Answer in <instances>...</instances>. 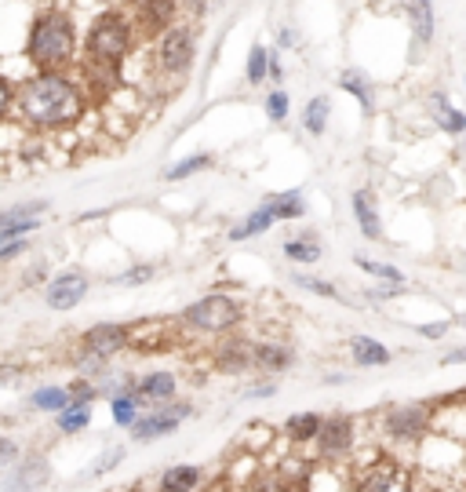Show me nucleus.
<instances>
[{
	"instance_id": "1",
	"label": "nucleus",
	"mask_w": 466,
	"mask_h": 492,
	"mask_svg": "<svg viewBox=\"0 0 466 492\" xmlns=\"http://www.w3.org/2000/svg\"><path fill=\"white\" fill-rule=\"evenodd\" d=\"M15 114L30 128H69L84 114V91L69 73H33L15 91Z\"/></svg>"
},
{
	"instance_id": "2",
	"label": "nucleus",
	"mask_w": 466,
	"mask_h": 492,
	"mask_svg": "<svg viewBox=\"0 0 466 492\" xmlns=\"http://www.w3.org/2000/svg\"><path fill=\"white\" fill-rule=\"evenodd\" d=\"M73 51H77V33H73V19L66 12L51 8L33 19L26 55L41 73H62V66L73 62Z\"/></svg>"
},
{
	"instance_id": "3",
	"label": "nucleus",
	"mask_w": 466,
	"mask_h": 492,
	"mask_svg": "<svg viewBox=\"0 0 466 492\" xmlns=\"http://www.w3.org/2000/svg\"><path fill=\"white\" fill-rule=\"evenodd\" d=\"M132 26L135 23L128 19V12H117V8L103 12L87 30V55H91V62H99L110 73H117L121 62L128 59V51H132Z\"/></svg>"
},
{
	"instance_id": "4",
	"label": "nucleus",
	"mask_w": 466,
	"mask_h": 492,
	"mask_svg": "<svg viewBox=\"0 0 466 492\" xmlns=\"http://www.w3.org/2000/svg\"><path fill=\"white\" fill-rule=\"evenodd\" d=\"M237 321H241V303L230 300V295H205V300H197L182 311V325L194 332H205V336L226 332Z\"/></svg>"
},
{
	"instance_id": "5",
	"label": "nucleus",
	"mask_w": 466,
	"mask_h": 492,
	"mask_svg": "<svg viewBox=\"0 0 466 492\" xmlns=\"http://www.w3.org/2000/svg\"><path fill=\"white\" fill-rule=\"evenodd\" d=\"M194 55H197V44H194V30L175 23L160 41H157V66L168 73V77H178L194 66Z\"/></svg>"
},
{
	"instance_id": "6",
	"label": "nucleus",
	"mask_w": 466,
	"mask_h": 492,
	"mask_svg": "<svg viewBox=\"0 0 466 492\" xmlns=\"http://www.w3.org/2000/svg\"><path fill=\"white\" fill-rule=\"evenodd\" d=\"M353 492H416V485L397 460H383V463H371L357 478Z\"/></svg>"
},
{
	"instance_id": "7",
	"label": "nucleus",
	"mask_w": 466,
	"mask_h": 492,
	"mask_svg": "<svg viewBox=\"0 0 466 492\" xmlns=\"http://www.w3.org/2000/svg\"><path fill=\"white\" fill-rule=\"evenodd\" d=\"M132 332L124 325H96V329H87L84 339H80V354L84 357H96V361H110L114 354H121L128 347Z\"/></svg>"
},
{
	"instance_id": "8",
	"label": "nucleus",
	"mask_w": 466,
	"mask_h": 492,
	"mask_svg": "<svg viewBox=\"0 0 466 492\" xmlns=\"http://www.w3.org/2000/svg\"><path fill=\"white\" fill-rule=\"evenodd\" d=\"M87 277L80 274V270H66V274H59V277H51L48 281V288H44V300H48V307L51 311H73L84 295H87Z\"/></svg>"
},
{
	"instance_id": "9",
	"label": "nucleus",
	"mask_w": 466,
	"mask_h": 492,
	"mask_svg": "<svg viewBox=\"0 0 466 492\" xmlns=\"http://www.w3.org/2000/svg\"><path fill=\"white\" fill-rule=\"evenodd\" d=\"M48 212V201H33V205H15L0 216V241L12 245V241H23L30 237L37 227H41V216Z\"/></svg>"
},
{
	"instance_id": "10",
	"label": "nucleus",
	"mask_w": 466,
	"mask_h": 492,
	"mask_svg": "<svg viewBox=\"0 0 466 492\" xmlns=\"http://www.w3.org/2000/svg\"><path fill=\"white\" fill-rule=\"evenodd\" d=\"M426 423H430V413L419 402H412V405H394L387 413V420H383V431L394 441H412V438H419L426 431Z\"/></svg>"
},
{
	"instance_id": "11",
	"label": "nucleus",
	"mask_w": 466,
	"mask_h": 492,
	"mask_svg": "<svg viewBox=\"0 0 466 492\" xmlns=\"http://www.w3.org/2000/svg\"><path fill=\"white\" fill-rule=\"evenodd\" d=\"M190 413H194L190 405H160V409L146 413V416L135 423V438H139V441H157V438L171 434Z\"/></svg>"
},
{
	"instance_id": "12",
	"label": "nucleus",
	"mask_w": 466,
	"mask_h": 492,
	"mask_svg": "<svg viewBox=\"0 0 466 492\" xmlns=\"http://www.w3.org/2000/svg\"><path fill=\"white\" fill-rule=\"evenodd\" d=\"M317 445H321V456H324V460H339V456H346V452L353 449V420H350L346 413L328 416V420H324V427H321Z\"/></svg>"
},
{
	"instance_id": "13",
	"label": "nucleus",
	"mask_w": 466,
	"mask_h": 492,
	"mask_svg": "<svg viewBox=\"0 0 466 492\" xmlns=\"http://www.w3.org/2000/svg\"><path fill=\"white\" fill-rule=\"evenodd\" d=\"M44 481H48V463H44L41 456H26L23 463L12 467L5 488H8V492H37Z\"/></svg>"
},
{
	"instance_id": "14",
	"label": "nucleus",
	"mask_w": 466,
	"mask_h": 492,
	"mask_svg": "<svg viewBox=\"0 0 466 492\" xmlns=\"http://www.w3.org/2000/svg\"><path fill=\"white\" fill-rule=\"evenodd\" d=\"M205 481V470L194 463H175L160 474V492H194Z\"/></svg>"
},
{
	"instance_id": "15",
	"label": "nucleus",
	"mask_w": 466,
	"mask_h": 492,
	"mask_svg": "<svg viewBox=\"0 0 466 492\" xmlns=\"http://www.w3.org/2000/svg\"><path fill=\"white\" fill-rule=\"evenodd\" d=\"M350 357H353V365H361V368H376V365H387V361H390V350H387L379 339H371V336H353V339H350Z\"/></svg>"
},
{
	"instance_id": "16",
	"label": "nucleus",
	"mask_w": 466,
	"mask_h": 492,
	"mask_svg": "<svg viewBox=\"0 0 466 492\" xmlns=\"http://www.w3.org/2000/svg\"><path fill=\"white\" fill-rule=\"evenodd\" d=\"M277 223V209H273V201L266 197V201L241 223V227H233L230 230V241H248V237H255V234H262V230H270Z\"/></svg>"
},
{
	"instance_id": "17",
	"label": "nucleus",
	"mask_w": 466,
	"mask_h": 492,
	"mask_svg": "<svg viewBox=\"0 0 466 492\" xmlns=\"http://www.w3.org/2000/svg\"><path fill=\"white\" fill-rule=\"evenodd\" d=\"M350 205H353V216H357V223H361V230H364V237H368V241H379L383 227H379V212H376V205H371L368 190H357V193L350 197Z\"/></svg>"
},
{
	"instance_id": "18",
	"label": "nucleus",
	"mask_w": 466,
	"mask_h": 492,
	"mask_svg": "<svg viewBox=\"0 0 466 492\" xmlns=\"http://www.w3.org/2000/svg\"><path fill=\"white\" fill-rule=\"evenodd\" d=\"M296 361V354L288 350V347H281V343H259L255 350H251V365H259V368H266V372H281V368H288Z\"/></svg>"
},
{
	"instance_id": "19",
	"label": "nucleus",
	"mask_w": 466,
	"mask_h": 492,
	"mask_svg": "<svg viewBox=\"0 0 466 492\" xmlns=\"http://www.w3.org/2000/svg\"><path fill=\"white\" fill-rule=\"evenodd\" d=\"M30 405L33 409H41V413H66L69 405H73V398H69V386H41V390H33L30 394Z\"/></svg>"
},
{
	"instance_id": "20",
	"label": "nucleus",
	"mask_w": 466,
	"mask_h": 492,
	"mask_svg": "<svg viewBox=\"0 0 466 492\" xmlns=\"http://www.w3.org/2000/svg\"><path fill=\"white\" fill-rule=\"evenodd\" d=\"M178 390V379L171 372H153V376H142L139 379V398H153V402H168L175 398Z\"/></svg>"
},
{
	"instance_id": "21",
	"label": "nucleus",
	"mask_w": 466,
	"mask_h": 492,
	"mask_svg": "<svg viewBox=\"0 0 466 492\" xmlns=\"http://www.w3.org/2000/svg\"><path fill=\"white\" fill-rule=\"evenodd\" d=\"M321 427H324V420H321L317 413H296V416H288V423H285V434H288L296 445H303V441H314V438H321Z\"/></svg>"
},
{
	"instance_id": "22",
	"label": "nucleus",
	"mask_w": 466,
	"mask_h": 492,
	"mask_svg": "<svg viewBox=\"0 0 466 492\" xmlns=\"http://www.w3.org/2000/svg\"><path fill=\"white\" fill-rule=\"evenodd\" d=\"M285 255L292 263H317L321 259V241L314 234H303V237H288L285 241Z\"/></svg>"
},
{
	"instance_id": "23",
	"label": "nucleus",
	"mask_w": 466,
	"mask_h": 492,
	"mask_svg": "<svg viewBox=\"0 0 466 492\" xmlns=\"http://www.w3.org/2000/svg\"><path fill=\"white\" fill-rule=\"evenodd\" d=\"M328 110H332V103H328L324 95L310 98V103H306V114H303V128H306L310 135H321V132L328 128Z\"/></svg>"
},
{
	"instance_id": "24",
	"label": "nucleus",
	"mask_w": 466,
	"mask_h": 492,
	"mask_svg": "<svg viewBox=\"0 0 466 492\" xmlns=\"http://www.w3.org/2000/svg\"><path fill=\"white\" fill-rule=\"evenodd\" d=\"M437 125L448 132V135H459V132H466V114H459L452 103H448V98L444 95H437Z\"/></svg>"
},
{
	"instance_id": "25",
	"label": "nucleus",
	"mask_w": 466,
	"mask_h": 492,
	"mask_svg": "<svg viewBox=\"0 0 466 492\" xmlns=\"http://www.w3.org/2000/svg\"><path fill=\"white\" fill-rule=\"evenodd\" d=\"M270 62H273V51H266L262 44H255L248 51V84H262L270 77Z\"/></svg>"
},
{
	"instance_id": "26",
	"label": "nucleus",
	"mask_w": 466,
	"mask_h": 492,
	"mask_svg": "<svg viewBox=\"0 0 466 492\" xmlns=\"http://www.w3.org/2000/svg\"><path fill=\"white\" fill-rule=\"evenodd\" d=\"M91 423V405H69L66 413H59V431L62 434H77V431H84Z\"/></svg>"
},
{
	"instance_id": "27",
	"label": "nucleus",
	"mask_w": 466,
	"mask_h": 492,
	"mask_svg": "<svg viewBox=\"0 0 466 492\" xmlns=\"http://www.w3.org/2000/svg\"><path fill=\"white\" fill-rule=\"evenodd\" d=\"M408 19L416 23V41L426 44L434 37V8L430 5H408Z\"/></svg>"
},
{
	"instance_id": "28",
	"label": "nucleus",
	"mask_w": 466,
	"mask_h": 492,
	"mask_svg": "<svg viewBox=\"0 0 466 492\" xmlns=\"http://www.w3.org/2000/svg\"><path fill=\"white\" fill-rule=\"evenodd\" d=\"M208 164H212V157H208V153H194V157H186V161L171 164V168L164 172V179H171V182H178V179H190L194 172H201V168H208Z\"/></svg>"
},
{
	"instance_id": "29",
	"label": "nucleus",
	"mask_w": 466,
	"mask_h": 492,
	"mask_svg": "<svg viewBox=\"0 0 466 492\" xmlns=\"http://www.w3.org/2000/svg\"><path fill=\"white\" fill-rule=\"evenodd\" d=\"M110 413H114L117 427H132L135 431V423H139V398H114Z\"/></svg>"
},
{
	"instance_id": "30",
	"label": "nucleus",
	"mask_w": 466,
	"mask_h": 492,
	"mask_svg": "<svg viewBox=\"0 0 466 492\" xmlns=\"http://www.w3.org/2000/svg\"><path fill=\"white\" fill-rule=\"evenodd\" d=\"M339 88H346V91H353V95L361 98V107H364V110H371V88H368V80H364L361 73H353V70H346V73L339 77Z\"/></svg>"
},
{
	"instance_id": "31",
	"label": "nucleus",
	"mask_w": 466,
	"mask_h": 492,
	"mask_svg": "<svg viewBox=\"0 0 466 492\" xmlns=\"http://www.w3.org/2000/svg\"><path fill=\"white\" fill-rule=\"evenodd\" d=\"M266 114H270V121H285L288 117V91H270L266 95Z\"/></svg>"
},
{
	"instance_id": "32",
	"label": "nucleus",
	"mask_w": 466,
	"mask_h": 492,
	"mask_svg": "<svg viewBox=\"0 0 466 492\" xmlns=\"http://www.w3.org/2000/svg\"><path fill=\"white\" fill-rule=\"evenodd\" d=\"M357 266H361V270H368V274H376V277H387V281H394V284H401V281H405L397 266H387V263H371V259H364V255H357Z\"/></svg>"
},
{
	"instance_id": "33",
	"label": "nucleus",
	"mask_w": 466,
	"mask_h": 492,
	"mask_svg": "<svg viewBox=\"0 0 466 492\" xmlns=\"http://www.w3.org/2000/svg\"><path fill=\"white\" fill-rule=\"evenodd\" d=\"M296 284H303V288H306V292H314V295H328V300H335V295H339L332 281H317V277H303V274H299V277H296Z\"/></svg>"
},
{
	"instance_id": "34",
	"label": "nucleus",
	"mask_w": 466,
	"mask_h": 492,
	"mask_svg": "<svg viewBox=\"0 0 466 492\" xmlns=\"http://www.w3.org/2000/svg\"><path fill=\"white\" fill-rule=\"evenodd\" d=\"M121 460H124V449H121V445H117V449H110V452H103V460H99V467H96V470H91L87 478H99V474H106V470H114V467H117Z\"/></svg>"
},
{
	"instance_id": "35",
	"label": "nucleus",
	"mask_w": 466,
	"mask_h": 492,
	"mask_svg": "<svg viewBox=\"0 0 466 492\" xmlns=\"http://www.w3.org/2000/svg\"><path fill=\"white\" fill-rule=\"evenodd\" d=\"M150 266H135V270H128L124 277H121V284H139V281H150Z\"/></svg>"
},
{
	"instance_id": "36",
	"label": "nucleus",
	"mask_w": 466,
	"mask_h": 492,
	"mask_svg": "<svg viewBox=\"0 0 466 492\" xmlns=\"http://www.w3.org/2000/svg\"><path fill=\"white\" fill-rule=\"evenodd\" d=\"M26 248V241H12V245H0V259H5V263H12L19 252Z\"/></svg>"
},
{
	"instance_id": "37",
	"label": "nucleus",
	"mask_w": 466,
	"mask_h": 492,
	"mask_svg": "<svg viewBox=\"0 0 466 492\" xmlns=\"http://www.w3.org/2000/svg\"><path fill=\"white\" fill-rule=\"evenodd\" d=\"M0 456H5V463H8V467H15V463H12V460H15V441H8V438L0 441Z\"/></svg>"
},
{
	"instance_id": "38",
	"label": "nucleus",
	"mask_w": 466,
	"mask_h": 492,
	"mask_svg": "<svg viewBox=\"0 0 466 492\" xmlns=\"http://www.w3.org/2000/svg\"><path fill=\"white\" fill-rule=\"evenodd\" d=\"M273 390H277L273 383H262V386H251V390H248V398H270Z\"/></svg>"
},
{
	"instance_id": "39",
	"label": "nucleus",
	"mask_w": 466,
	"mask_h": 492,
	"mask_svg": "<svg viewBox=\"0 0 466 492\" xmlns=\"http://www.w3.org/2000/svg\"><path fill=\"white\" fill-rule=\"evenodd\" d=\"M444 329H448V325H423L419 332H423L426 339H441V336H444Z\"/></svg>"
},
{
	"instance_id": "40",
	"label": "nucleus",
	"mask_w": 466,
	"mask_h": 492,
	"mask_svg": "<svg viewBox=\"0 0 466 492\" xmlns=\"http://www.w3.org/2000/svg\"><path fill=\"white\" fill-rule=\"evenodd\" d=\"M459 361H466V350H452V354H444V365H459Z\"/></svg>"
},
{
	"instance_id": "41",
	"label": "nucleus",
	"mask_w": 466,
	"mask_h": 492,
	"mask_svg": "<svg viewBox=\"0 0 466 492\" xmlns=\"http://www.w3.org/2000/svg\"><path fill=\"white\" fill-rule=\"evenodd\" d=\"M281 73H285V70H281V59L273 55V62H270V77H273V80H281Z\"/></svg>"
},
{
	"instance_id": "42",
	"label": "nucleus",
	"mask_w": 466,
	"mask_h": 492,
	"mask_svg": "<svg viewBox=\"0 0 466 492\" xmlns=\"http://www.w3.org/2000/svg\"><path fill=\"white\" fill-rule=\"evenodd\" d=\"M296 41V30H281V44H292Z\"/></svg>"
},
{
	"instance_id": "43",
	"label": "nucleus",
	"mask_w": 466,
	"mask_h": 492,
	"mask_svg": "<svg viewBox=\"0 0 466 492\" xmlns=\"http://www.w3.org/2000/svg\"><path fill=\"white\" fill-rule=\"evenodd\" d=\"M459 321H462V325H466V314H462V318H459Z\"/></svg>"
}]
</instances>
